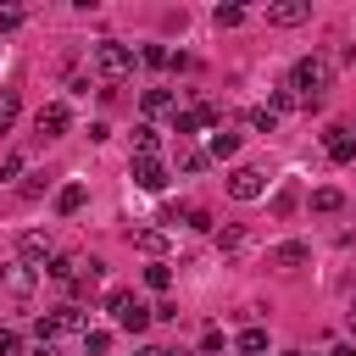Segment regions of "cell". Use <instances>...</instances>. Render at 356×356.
<instances>
[{
  "mask_svg": "<svg viewBox=\"0 0 356 356\" xmlns=\"http://www.w3.org/2000/svg\"><path fill=\"white\" fill-rule=\"evenodd\" d=\"M334 83V67H328V56H300L295 61V72H289V89L306 100V111L323 100V89Z\"/></svg>",
  "mask_w": 356,
  "mask_h": 356,
  "instance_id": "6da1fadb",
  "label": "cell"
},
{
  "mask_svg": "<svg viewBox=\"0 0 356 356\" xmlns=\"http://www.w3.org/2000/svg\"><path fill=\"white\" fill-rule=\"evenodd\" d=\"M89 56H95V72H100V78H106L111 89H117V83H122V78L134 72V50H128V44H117V39H100V44L89 50Z\"/></svg>",
  "mask_w": 356,
  "mask_h": 356,
  "instance_id": "7a4b0ae2",
  "label": "cell"
},
{
  "mask_svg": "<svg viewBox=\"0 0 356 356\" xmlns=\"http://www.w3.org/2000/svg\"><path fill=\"white\" fill-rule=\"evenodd\" d=\"M61 334H89V317H83V312H78L72 300L39 317V339H61Z\"/></svg>",
  "mask_w": 356,
  "mask_h": 356,
  "instance_id": "3957f363",
  "label": "cell"
},
{
  "mask_svg": "<svg viewBox=\"0 0 356 356\" xmlns=\"http://www.w3.org/2000/svg\"><path fill=\"white\" fill-rule=\"evenodd\" d=\"M67 128H72V111H67L61 100H50V106L33 111V134H39V139H61Z\"/></svg>",
  "mask_w": 356,
  "mask_h": 356,
  "instance_id": "277c9868",
  "label": "cell"
},
{
  "mask_svg": "<svg viewBox=\"0 0 356 356\" xmlns=\"http://www.w3.org/2000/svg\"><path fill=\"white\" fill-rule=\"evenodd\" d=\"M228 195L234 200H261L267 195V172L261 167H234L228 172Z\"/></svg>",
  "mask_w": 356,
  "mask_h": 356,
  "instance_id": "5b68a950",
  "label": "cell"
},
{
  "mask_svg": "<svg viewBox=\"0 0 356 356\" xmlns=\"http://www.w3.org/2000/svg\"><path fill=\"white\" fill-rule=\"evenodd\" d=\"M17 250H22V261H33V267H50V256H56V239H50L44 228H28V234H17Z\"/></svg>",
  "mask_w": 356,
  "mask_h": 356,
  "instance_id": "8992f818",
  "label": "cell"
},
{
  "mask_svg": "<svg viewBox=\"0 0 356 356\" xmlns=\"http://www.w3.org/2000/svg\"><path fill=\"white\" fill-rule=\"evenodd\" d=\"M128 172H134V184H139L145 195H161V189H167V167H161L156 156H134Z\"/></svg>",
  "mask_w": 356,
  "mask_h": 356,
  "instance_id": "52a82bcc",
  "label": "cell"
},
{
  "mask_svg": "<svg viewBox=\"0 0 356 356\" xmlns=\"http://www.w3.org/2000/svg\"><path fill=\"white\" fill-rule=\"evenodd\" d=\"M0 278H6V289H11V295H28V289L39 284V267H33V261H22V256H11V261L0 267Z\"/></svg>",
  "mask_w": 356,
  "mask_h": 356,
  "instance_id": "ba28073f",
  "label": "cell"
},
{
  "mask_svg": "<svg viewBox=\"0 0 356 356\" xmlns=\"http://www.w3.org/2000/svg\"><path fill=\"white\" fill-rule=\"evenodd\" d=\"M312 17V0H278V6H267V22L273 28H300Z\"/></svg>",
  "mask_w": 356,
  "mask_h": 356,
  "instance_id": "9c48e42d",
  "label": "cell"
},
{
  "mask_svg": "<svg viewBox=\"0 0 356 356\" xmlns=\"http://www.w3.org/2000/svg\"><path fill=\"white\" fill-rule=\"evenodd\" d=\"M217 122V106H189V111H178L172 117V134L184 139V134H195V128H211Z\"/></svg>",
  "mask_w": 356,
  "mask_h": 356,
  "instance_id": "30bf717a",
  "label": "cell"
},
{
  "mask_svg": "<svg viewBox=\"0 0 356 356\" xmlns=\"http://www.w3.org/2000/svg\"><path fill=\"white\" fill-rule=\"evenodd\" d=\"M267 261H273V267H300V261H312V245H306V239H284V245H273Z\"/></svg>",
  "mask_w": 356,
  "mask_h": 356,
  "instance_id": "8fae6325",
  "label": "cell"
},
{
  "mask_svg": "<svg viewBox=\"0 0 356 356\" xmlns=\"http://www.w3.org/2000/svg\"><path fill=\"white\" fill-rule=\"evenodd\" d=\"M323 145H328V156H334V161H350V156H356V134H350V128H328V139H323Z\"/></svg>",
  "mask_w": 356,
  "mask_h": 356,
  "instance_id": "7c38bea8",
  "label": "cell"
},
{
  "mask_svg": "<svg viewBox=\"0 0 356 356\" xmlns=\"http://www.w3.org/2000/svg\"><path fill=\"white\" fill-rule=\"evenodd\" d=\"M234 350H239V356H261V350H267V328H256V323L239 328V334H234Z\"/></svg>",
  "mask_w": 356,
  "mask_h": 356,
  "instance_id": "4fadbf2b",
  "label": "cell"
},
{
  "mask_svg": "<svg viewBox=\"0 0 356 356\" xmlns=\"http://www.w3.org/2000/svg\"><path fill=\"white\" fill-rule=\"evenodd\" d=\"M83 200H89V189H83V184H61L56 211H61V217H72V211H83Z\"/></svg>",
  "mask_w": 356,
  "mask_h": 356,
  "instance_id": "5bb4252c",
  "label": "cell"
},
{
  "mask_svg": "<svg viewBox=\"0 0 356 356\" xmlns=\"http://www.w3.org/2000/svg\"><path fill=\"white\" fill-rule=\"evenodd\" d=\"M78 273H83L78 256H50V267H44V278H56V284H72Z\"/></svg>",
  "mask_w": 356,
  "mask_h": 356,
  "instance_id": "9a60e30c",
  "label": "cell"
},
{
  "mask_svg": "<svg viewBox=\"0 0 356 356\" xmlns=\"http://www.w3.org/2000/svg\"><path fill=\"white\" fill-rule=\"evenodd\" d=\"M128 239H134L145 256H161V250H167V234H161V228H134Z\"/></svg>",
  "mask_w": 356,
  "mask_h": 356,
  "instance_id": "2e32d148",
  "label": "cell"
},
{
  "mask_svg": "<svg viewBox=\"0 0 356 356\" xmlns=\"http://www.w3.org/2000/svg\"><path fill=\"white\" fill-rule=\"evenodd\" d=\"M17 111H22V95L17 89H0V134L17 128Z\"/></svg>",
  "mask_w": 356,
  "mask_h": 356,
  "instance_id": "e0dca14e",
  "label": "cell"
},
{
  "mask_svg": "<svg viewBox=\"0 0 356 356\" xmlns=\"http://www.w3.org/2000/svg\"><path fill=\"white\" fill-rule=\"evenodd\" d=\"M156 150H161V134H156L150 122H139V128H134V156H156Z\"/></svg>",
  "mask_w": 356,
  "mask_h": 356,
  "instance_id": "ac0fdd59",
  "label": "cell"
},
{
  "mask_svg": "<svg viewBox=\"0 0 356 356\" xmlns=\"http://www.w3.org/2000/svg\"><path fill=\"white\" fill-rule=\"evenodd\" d=\"M211 156H217V161L239 156V134H234V128H217V134H211Z\"/></svg>",
  "mask_w": 356,
  "mask_h": 356,
  "instance_id": "d6986e66",
  "label": "cell"
},
{
  "mask_svg": "<svg viewBox=\"0 0 356 356\" xmlns=\"http://www.w3.org/2000/svg\"><path fill=\"white\" fill-rule=\"evenodd\" d=\"M206 161H211V150H195V145H184V139H178V167H184V172H200Z\"/></svg>",
  "mask_w": 356,
  "mask_h": 356,
  "instance_id": "ffe728a7",
  "label": "cell"
},
{
  "mask_svg": "<svg viewBox=\"0 0 356 356\" xmlns=\"http://www.w3.org/2000/svg\"><path fill=\"white\" fill-rule=\"evenodd\" d=\"M345 206V195L334 189V184H323V189H312V211H339Z\"/></svg>",
  "mask_w": 356,
  "mask_h": 356,
  "instance_id": "44dd1931",
  "label": "cell"
},
{
  "mask_svg": "<svg viewBox=\"0 0 356 356\" xmlns=\"http://www.w3.org/2000/svg\"><path fill=\"white\" fill-rule=\"evenodd\" d=\"M295 206H300V189H295V184H284V189H278V195H273V217H278V222H284V217H289V211H295Z\"/></svg>",
  "mask_w": 356,
  "mask_h": 356,
  "instance_id": "7402d4cb",
  "label": "cell"
},
{
  "mask_svg": "<svg viewBox=\"0 0 356 356\" xmlns=\"http://www.w3.org/2000/svg\"><path fill=\"white\" fill-rule=\"evenodd\" d=\"M100 267H106V261H83V273L72 278V295H95V284H100Z\"/></svg>",
  "mask_w": 356,
  "mask_h": 356,
  "instance_id": "603a6c76",
  "label": "cell"
},
{
  "mask_svg": "<svg viewBox=\"0 0 356 356\" xmlns=\"http://www.w3.org/2000/svg\"><path fill=\"white\" fill-rule=\"evenodd\" d=\"M128 306H134V289H106V312H111V323H122Z\"/></svg>",
  "mask_w": 356,
  "mask_h": 356,
  "instance_id": "cb8c5ba5",
  "label": "cell"
},
{
  "mask_svg": "<svg viewBox=\"0 0 356 356\" xmlns=\"http://www.w3.org/2000/svg\"><path fill=\"white\" fill-rule=\"evenodd\" d=\"M44 189H50V172H28V178L17 184V195H22V200H39Z\"/></svg>",
  "mask_w": 356,
  "mask_h": 356,
  "instance_id": "d4e9b609",
  "label": "cell"
},
{
  "mask_svg": "<svg viewBox=\"0 0 356 356\" xmlns=\"http://www.w3.org/2000/svg\"><path fill=\"white\" fill-rule=\"evenodd\" d=\"M267 106H273V111H295V106H306V100H300V95H295V89H289V83H278V89H273V100H267Z\"/></svg>",
  "mask_w": 356,
  "mask_h": 356,
  "instance_id": "484cf974",
  "label": "cell"
},
{
  "mask_svg": "<svg viewBox=\"0 0 356 356\" xmlns=\"http://www.w3.org/2000/svg\"><path fill=\"white\" fill-rule=\"evenodd\" d=\"M145 284H150V289H172V267H167V261H150V267H145Z\"/></svg>",
  "mask_w": 356,
  "mask_h": 356,
  "instance_id": "4316f807",
  "label": "cell"
},
{
  "mask_svg": "<svg viewBox=\"0 0 356 356\" xmlns=\"http://www.w3.org/2000/svg\"><path fill=\"white\" fill-rule=\"evenodd\" d=\"M145 111H172V89H145Z\"/></svg>",
  "mask_w": 356,
  "mask_h": 356,
  "instance_id": "83f0119b",
  "label": "cell"
},
{
  "mask_svg": "<svg viewBox=\"0 0 356 356\" xmlns=\"http://www.w3.org/2000/svg\"><path fill=\"white\" fill-rule=\"evenodd\" d=\"M250 128H256V134H273V128H278V111H273V106H256V111H250Z\"/></svg>",
  "mask_w": 356,
  "mask_h": 356,
  "instance_id": "f1b7e54d",
  "label": "cell"
},
{
  "mask_svg": "<svg viewBox=\"0 0 356 356\" xmlns=\"http://www.w3.org/2000/svg\"><path fill=\"white\" fill-rule=\"evenodd\" d=\"M239 245H245V228H239V222L217 228V250H239Z\"/></svg>",
  "mask_w": 356,
  "mask_h": 356,
  "instance_id": "f546056e",
  "label": "cell"
},
{
  "mask_svg": "<svg viewBox=\"0 0 356 356\" xmlns=\"http://www.w3.org/2000/svg\"><path fill=\"white\" fill-rule=\"evenodd\" d=\"M211 22H217V28H239V22H245V11H239V6H217V11H211Z\"/></svg>",
  "mask_w": 356,
  "mask_h": 356,
  "instance_id": "4dcf8cb0",
  "label": "cell"
},
{
  "mask_svg": "<svg viewBox=\"0 0 356 356\" xmlns=\"http://www.w3.org/2000/svg\"><path fill=\"white\" fill-rule=\"evenodd\" d=\"M139 61H145V67H172V50H161V44H145V50H139Z\"/></svg>",
  "mask_w": 356,
  "mask_h": 356,
  "instance_id": "1f68e13d",
  "label": "cell"
},
{
  "mask_svg": "<svg viewBox=\"0 0 356 356\" xmlns=\"http://www.w3.org/2000/svg\"><path fill=\"white\" fill-rule=\"evenodd\" d=\"M0 356H28L22 339H17V328H0Z\"/></svg>",
  "mask_w": 356,
  "mask_h": 356,
  "instance_id": "d6a6232c",
  "label": "cell"
},
{
  "mask_svg": "<svg viewBox=\"0 0 356 356\" xmlns=\"http://www.w3.org/2000/svg\"><path fill=\"white\" fill-rule=\"evenodd\" d=\"M184 222H189V228H211V211H206V206H189Z\"/></svg>",
  "mask_w": 356,
  "mask_h": 356,
  "instance_id": "836d02e7",
  "label": "cell"
},
{
  "mask_svg": "<svg viewBox=\"0 0 356 356\" xmlns=\"http://www.w3.org/2000/svg\"><path fill=\"white\" fill-rule=\"evenodd\" d=\"M150 317H156V323H178V306H172V300H161V306H150Z\"/></svg>",
  "mask_w": 356,
  "mask_h": 356,
  "instance_id": "e575fe53",
  "label": "cell"
},
{
  "mask_svg": "<svg viewBox=\"0 0 356 356\" xmlns=\"http://www.w3.org/2000/svg\"><path fill=\"white\" fill-rule=\"evenodd\" d=\"M17 22H22V11H17V6H0V33H11Z\"/></svg>",
  "mask_w": 356,
  "mask_h": 356,
  "instance_id": "d590c367",
  "label": "cell"
},
{
  "mask_svg": "<svg viewBox=\"0 0 356 356\" xmlns=\"http://www.w3.org/2000/svg\"><path fill=\"white\" fill-rule=\"evenodd\" d=\"M28 356H61V345H56V339H33V345H28Z\"/></svg>",
  "mask_w": 356,
  "mask_h": 356,
  "instance_id": "8d00e7d4",
  "label": "cell"
},
{
  "mask_svg": "<svg viewBox=\"0 0 356 356\" xmlns=\"http://www.w3.org/2000/svg\"><path fill=\"white\" fill-rule=\"evenodd\" d=\"M200 350H222V328H206L200 334Z\"/></svg>",
  "mask_w": 356,
  "mask_h": 356,
  "instance_id": "74e56055",
  "label": "cell"
},
{
  "mask_svg": "<svg viewBox=\"0 0 356 356\" xmlns=\"http://www.w3.org/2000/svg\"><path fill=\"white\" fill-rule=\"evenodd\" d=\"M334 356H356V345H334Z\"/></svg>",
  "mask_w": 356,
  "mask_h": 356,
  "instance_id": "f35d334b",
  "label": "cell"
},
{
  "mask_svg": "<svg viewBox=\"0 0 356 356\" xmlns=\"http://www.w3.org/2000/svg\"><path fill=\"white\" fill-rule=\"evenodd\" d=\"M350 339H356V300H350Z\"/></svg>",
  "mask_w": 356,
  "mask_h": 356,
  "instance_id": "ab89813d",
  "label": "cell"
}]
</instances>
